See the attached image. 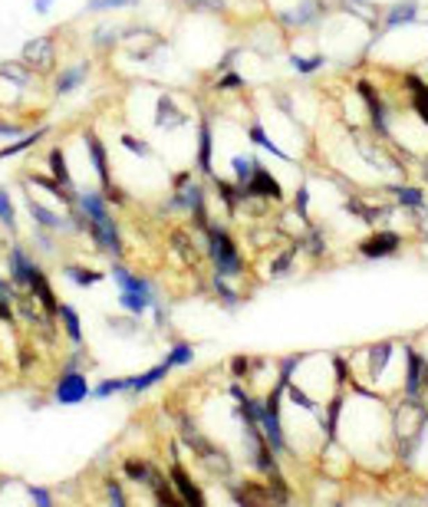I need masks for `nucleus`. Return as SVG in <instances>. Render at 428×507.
Masks as SVG:
<instances>
[{"instance_id":"obj_8","label":"nucleus","mask_w":428,"mask_h":507,"mask_svg":"<svg viewBox=\"0 0 428 507\" xmlns=\"http://www.w3.org/2000/svg\"><path fill=\"white\" fill-rule=\"evenodd\" d=\"M172 481H175V488L181 491V497H185V504H195V507L204 504L201 491H198V488L191 484V478L185 474V468H181V465H175V468H172Z\"/></svg>"},{"instance_id":"obj_5","label":"nucleus","mask_w":428,"mask_h":507,"mask_svg":"<svg viewBox=\"0 0 428 507\" xmlns=\"http://www.w3.org/2000/svg\"><path fill=\"white\" fill-rule=\"evenodd\" d=\"M244 191H247V194H261V198H274V201H280V194H283V191H280V181L270 175V172H264L261 165H257L251 181L244 185Z\"/></svg>"},{"instance_id":"obj_4","label":"nucleus","mask_w":428,"mask_h":507,"mask_svg":"<svg viewBox=\"0 0 428 507\" xmlns=\"http://www.w3.org/2000/svg\"><path fill=\"white\" fill-rule=\"evenodd\" d=\"M399 234H392V231H379V234H372V238H369V241H363V247H359V251H363V257H372V260H376V257H389V254H395L399 251Z\"/></svg>"},{"instance_id":"obj_13","label":"nucleus","mask_w":428,"mask_h":507,"mask_svg":"<svg viewBox=\"0 0 428 507\" xmlns=\"http://www.w3.org/2000/svg\"><path fill=\"white\" fill-rule=\"evenodd\" d=\"M30 290L37 293L40 297V304L47 306V310H50V313H60V304H56V297H53V290H50V283H47V277H43V274H33V280H30Z\"/></svg>"},{"instance_id":"obj_20","label":"nucleus","mask_w":428,"mask_h":507,"mask_svg":"<svg viewBox=\"0 0 428 507\" xmlns=\"http://www.w3.org/2000/svg\"><path fill=\"white\" fill-rule=\"evenodd\" d=\"M409 89L415 92L412 96V102H415V109H418V115L425 119V126H428V86L422 83V79H415V76H409Z\"/></svg>"},{"instance_id":"obj_2","label":"nucleus","mask_w":428,"mask_h":507,"mask_svg":"<svg viewBox=\"0 0 428 507\" xmlns=\"http://www.w3.org/2000/svg\"><path fill=\"white\" fill-rule=\"evenodd\" d=\"M89 234H92V241L99 244L102 251H109L113 257H119V254H122V241H119V231H115V221H113L109 215L92 217V221H89Z\"/></svg>"},{"instance_id":"obj_11","label":"nucleus","mask_w":428,"mask_h":507,"mask_svg":"<svg viewBox=\"0 0 428 507\" xmlns=\"http://www.w3.org/2000/svg\"><path fill=\"white\" fill-rule=\"evenodd\" d=\"M405 392L412 399H418V392H422V359L412 349H409V369H405Z\"/></svg>"},{"instance_id":"obj_12","label":"nucleus","mask_w":428,"mask_h":507,"mask_svg":"<svg viewBox=\"0 0 428 507\" xmlns=\"http://www.w3.org/2000/svg\"><path fill=\"white\" fill-rule=\"evenodd\" d=\"M79 208H83V215H86L89 221L109 215V211H106V198H102L99 191H79Z\"/></svg>"},{"instance_id":"obj_25","label":"nucleus","mask_w":428,"mask_h":507,"mask_svg":"<svg viewBox=\"0 0 428 507\" xmlns=\"http://www.w3.org/2000/svg\"><path fill=\"white\" fill-rule=\"evenodd\" d=\"M392 194H395L405 208H412V211H422V208H425V201H422V191H418V188H392Z\"/></svg>"},{"instance_id":"obj_10","label":"nucleus","mask_w":428,"mask_h":507,"mask_svg":"<svg viewBox=\"0 0 428 507\" xmlns=\"http://www.w3.org/2000/svg\"><path fill=\"white\" fill-rule=\"evenodd\" d=\"M86 145H89V158H92V165H96V172H99V181L109 188V165H106V149H102V142L96 139V135H86Z\"/></svg>"},{"instance_id":"obj_9","label":"nucleus","mask_w":428,"mask_h":507,"mask_svg":"<svg viewBox=\"0 0 428 507\" xmlns=\"http://www.w3.org/2000/svg\"><path fill=\"white\" fill-rule=\"evenodd\" d=\"M172 363H168V359H165L162 366H155V369H149V372H142V376H135V379H132V392H145V389H151V385H158V382L165 379V376H168V372H172Z\"/></svg>"},{"instance_id":"obj_30","label":"nucleus","mask_w":428,"mask_h":507,"mask_svg":"<svg viewBox=\"0 0 428 507\" xmlns=\"http://www.w3.org/2000/svg\"><path fill=\"white\" fill-rule=\"evenodd\" d=\"M0 221H3V228L17 231V215H13V204H10V194L0 188Z\"/></svg>"},{"instance_id":"obj_39","label":"nucleus","mask_w":428,"mask_h":507,"mask_svg":"<svg viewBox=\"0 0 428 507\" xmlns=\"http://www.w3.org/2000/svg\"><path fill=\"white\" fill-rule=\"evenodd\" d=\"M53 7V0H33V10L37 13H47Z\"/></svg>"},{"instance_id":"obj_28","label":"nucleus","mask_w":428,"mask_h":507,"mask_svg":"<svg viewBox=\"0 0 428 507\" xmlns=\"http://www.w3.org/2000/svg\"><path fill=\"white\" fill-rule=\"evenodd\" d=\"M122 389H132V379H106L96 385V399H109L113 392H122Z\"/></svg>"},{"instance_id":"obj_15","label":"nucleus","mask_w":428,"mask_h":507,"mask_svg":"<svg viewBox=\"0 0 428 507\" xmlns=\"http://www.w3.org/2000/svg\"><path fill=\"white\" fill-rule=\"evenodd\" d=\"M126 474L132 478V481H142V484H151V488H158V484H165L162 481V474L151 468V465H135V461H129L126 465Z\"/></svg>"},{"instance_id":"obj_18","label":"nucleus","mask_w":428,"mask_h":507,"mask_svg":"<svg viewBox=\"0 0 428 507\" xmlns=\"http://www.w3.org/2000/svg\"><path fill=\"white\" fill-rule=\"evenodd\" d=\"M418 7L412 3V0H405V3H399V7H392L389 13H386V26H399V24H409V20H415Z\"/></svg>"},{"instance_id":"obj_33","label":"nucleus","mask_w":428,"mask_h":507,"mask_svg":"<svg viewBox=\"0 0 428 507\" xmlns=\"http://www.w3.org/2000/svg\"><path fill=\"white\" fill-rule=\"evenodd\" d=\"M290 63H293V69H300V73H313V69H320V66L327 63V60H323V56H310V60H300V56H293Z\"/></svg>"},{"instance_id":"obj_21","label":"nucleus","mask_w":428,"mask_h":507,"mask_svg":"<svg viewBox=\"0 0 428 507\" xmlns=\"http://www.w3.org/2000/svg\"><path fill=\"white\" fill-rule=\"evenodd\" d=\"M60 319H63V326L66 333H69V340L73 342H83V326H79V317H76V310L73 306H60Z\"/></svg>"},{"instance_id":"obj_34","label":"nucleus","mask_w":428,"mask_h":507,"mask_svg":"<svg viewBox=\"0 0 428 507\" xmlns=\"http://www.w3.org/2000/svg\"><path fill=\"white\" fill-rule=\"evenodd\" d=\"M10 287L0 280V319H10Z\"/></svg>"},{"instance_id":"obj_7","label":"nucleus","mask_w":428,"mask_h":507,"mask_svg":"<svg viewBox=\"0 0 428 507\" xmlns=\"http://www.w3.org/2000/svg\"><path fill=\"white\" fill-rule=\"evenodd\" d=\"M24 60L30 66H40V69H43V66H50V60H53V43L47 37H43V40H30V43L24 47Z\"/></svg>"},{"instance_id":"obj_17","label":"nucleus","mask_w":428,"mask_h":507,"mask_svg":"<svg viewBox=\"0 0 428 507\" xmlns=\"http://www.w3.org/2000/svg\"><path fill=\"white\" fill-rule=\"evenodd\" d=\"M26 208H30V215H33V221H37V224H43V228H66V221L60 215H53V211H47V208H43V204L40 201H26Z\"/></svg>"},{"instance_id":"obj_40","label":"nucleus","mask_w":428,"mask_h":507,"mask_svg":"<svg viewBox=\"0 0 428 507\" xmlns=\"http://www.w3.org/2000/svg\"><path fill=\"white\" fill-rule=\"evenodd\" d=\"M227 86H240V76H224L221 79V89H227Z\"/></svg>"},{"instance_id":"obj_26","label":"nucleus","mask_w":428,"mask_h":507,"mask_svg":"<svg viewBox=\"0 0 428 507\" xmlns=\"http://www.w3.org/2000/svg\"><path fill=\"white\" fill-rule=\"evenodd\" d=\"M40 135H43V132H30V135H20V139L13 142V145H7V149H0V158H13V155H20L24 149H30V145H37Z\"/></svg>"},{"instance_id":"obj_1","label":"nucleus","mask_w":428,"mask_h":507,"mask_svg":"<svg viewBox=\"0 0 428 507\" xmlns=\"http://www.w3.org/2000/svg\"><path fill=\"white\" fill-rule=\"evenodd\" d=\"M208 241H211V260H214V267H217V274H221V277L240 274V254H238V247L231 244V238H227L224 231L208 228Z\"/></svg>"},{"instance_id":"obj_19","label":"nucleus","mask_w":428,"mask_h":507,"mask_svg":"<svg viewBox=\"0 0 428 507\" xmlns=\"http://www.w3.org/2000/svg\"><path fill=\"white\" fill-rule=\"evenodd\" d=\"M231 168H234V175H238V185L244 188V185L254 178V172H257V162L247 158V155H234V158H231Z\"/></svg>"},{"instance_id":"obj_3","label":"nucleus","mask_w":428,"mask_h":507,"mask_svg":"<svg viewBox=\"0 0 428 507\" xmlns=\"http://www.w3.org/2000/svg\"><path fill=\"white\" fill-rule=\"evenodd\" d=\"M89 395V382L83 372H66L63 379H60V385H56V402H63V406H76V402H83Z\"/></svg>"},{"instance_id":"obj_22","label":"nucleus","mask_w":428,"mask_h":507,"mask_svg":"<svg viewBox=\"0 0 428 507\" xmlns=\"http://www.w3.org/2000/svg\"><path fill=\"white\" fill-rule=\"evenodd\" d=\"M198 165L211 175V128L201 126V142H198Z\"/></svg>"},{"instance_id":"obj_23","label":"nucleus","mask_w":428,"mask_h":507,"mask_svg":"<svg viewBox=\"0 0 428 507\" xmlns=\"http://www.w3.org/2000/svg\"><path fill=\"white\" fill-rule=\"evenodd\" d=\"M86 79V66H73V69H66L63 76H60V83H56V89L60 92H73L79 83Z\"/></svg>"},{"instance_id":"obj_32","label":"nucleus","mask_w":428,"mask_h":507,"mask_svg":"<svg viewBox=\"0 0 428 507\" xmlns=\"http://www.w3.org/2000/svg\"><path fill=\"white\" fill-rule=\"evenodd\" d=\"M139 0H89V10H115V7H135Z\"/></svg>"},{"instance_id":"obj_14","label":"nucleus","mask_w":428,"mask_h":507,"mask_svg":"<svg viewBox=\"0 0 428 507\" xmlns=\"http://www.w3.org/2000/svg\"><path fill=\"white\" fill-rule=\"evenodd\" d=\"M359 96H363V102L369 106V113H372V122H376V128H386V115H382V102H379L376 89L369 86V83H359Z\"/></svg>"},{"instance_id":"obj_35","label":"nucleus","mask_w":428,"mask_h":507,"mask_svg":"<svg viewBox=\"0 0 428 507\" xmlns=\"http://www.w3.org/2000/svg\"><path fill=\"white\" fill-rule=\"evenodd\" d=\"M30 501H33V504H40V507H50L53 504V497L47 494L43 488H30Z\"/></svg>"},{"instance_id":"obj_24","label":"nucleus","mask_w":428,"mask_h":507,"mask_svg":"<svg viewBox=\"0 0 428 507\" xmlns=\"http://www.w3.org/2000/svg\"><path fill=\"white\" fill-rule=\"evenodd\" d=\"M66 277L76 280L79 287H92V283H99L102 274L99 270H83V267H66Z\"/></svg>"},{"instance_id":"obj_36","label":"nucleus","mask_w":428,"mask_h":507,"mask_svg":"<svg viewBox=\"0 0 428 507\" xmlns=\"http://www.w3.org/2000/svg\"><path fill=\"white\" fill-rule=\"evenodd\" d=\"M122 145H126V149H132L135 155H149V145H145V142H139V139H132V135H122Z\"/></svg>"},{"instance_id":"obj_6","label":"nucleus","mask_w":428,"mask_h":507,"mask_svg":"<svg viewBox=\"0 0 428 507\" xmlns=\"http://www.w3.org/2000/svg\"><path fill=\"white\" fill-rule=\"evenodd\" d=\"M33 274H37V264L26 257L20 247H13L10 251V277L13 283H20V287H30V280H33Z\"/></svg>"},{"instance_id":"obj_16","label":"nucleus","mask_w":428,"mask_h":507,"mask_svg":"<svg viewBox=\"0 0 428 507\" xmlns=\"http://www.w3.org/2000/svg\"><path fill=\"white\" fill-rule=\"evenodd\" d=\"M119 304H122V310H129L132 317H139V313H145V310L151 306V297H145V293L119 290Z\"/></svg>"},{"instance_id":"obj_27","label":"nucleus","mask_w":428,"mask_h":507,"mask_svg":"<svg viewBox=\"0 0 428 507\" xmlns=\"http://www.w3.org/2000/svg\"><path fill=\"white\" fill-rule=\"evenodd\" d=\"M50 168H53V175H56L60 185H69V181H73V178H69V168H66V158H63L60 149H53V152H50Z\"/></svg>"},{"instance_id":"obj_37","label":"nucleus","mask_w":428,"mask_h":507,"mask_svg":"<svg viewBox=\"0 0 428 507\" xmlns=\"http://www.w3.org/2000/svg\"><path fill=\"white\" fill-rule=\"evenodd\" d=\"M0 135H3V139H17V135H24V128L10 126V122H0Z\"/></svg>"},{"instance_id":"obj_38","label":"nucleus","mask_w":428,"mask_h":507,"mask_svg":"<svg viewBox=\"0 0 428 507\" xmlns=\"http://www.w3.org/2000/svg\"><path fill=\"white\" fill-rule=\"evenodd\" d=\"M109 501H113V504H126V497H122V491H119V484H109Z\"/></svg>"},{"instance_id":"obj_29","label":"nucleus","mask_w":428,"mask_h":507,"mask_svg":"<svg viewBox=\"0 0 428 507\" xmlns=\"http://www.w3.org/2000/svg\"><path fill=\"white\" fill-rule=\"evenodd\" d=\"M251 142H257V145H261V149H267L270 155H277V158H287V162H290V155H287V152H280V145H274V142L267 139L264 128H261V126H254V128H251Z\"/></svg>"},{"instance_id":"obj_31","label":"nucleus","mask_w":428,"mask_h":507,"mask_svg":"<svg viewBox=\"0 0 428 507\" xmlns=\"http://www.w3.org/2000/svg\"><path fill=\"white\" fill-rule=\"evenodd\" d=\"M191 356H195V349H191L188 342H178L175 349L168 353V363H172V366H188Z\"/></svg>"}]
</instances>
